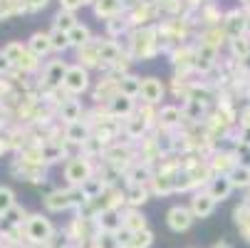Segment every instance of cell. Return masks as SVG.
Listing matches in <instances>:
<instances>
[{
	"label": "cell",
	"mask_w": 250,
	"mask_h": 248,
	"mask_svg": "<svg viewBox=\"0 0 250 248\" xmlns=\"http://www.w3.org/2000/svg\"><path fill=\"white\" fill-rule=\"evenodd\" d=\"M161 52L159 45V23L146 27H134L129 32V57L134 62H146L154 60Z\"/></svg>",
	"instance_id": "obj_1"
},
{
	"label": "cell",
	"mask_w": 250,
	"mask_h": 248,
	"mask_svg": "<svg viewBox=\"0 0 250 248\" xmlns=\"http://www.w3.org/2000/svg\"><path fill=\"white\" fill-rule=\"evenodd\" d=\"M62 174L67 179V186H82L87 179H92V176L97 174V161L77 154V157H69L62 166Z\"/></svg>",
	"instance_id": "obj_2"
},
{
	"label": "cell",
	"mask_w": 250,
	"mask_h": 248,
	"mask_svg": "<svg viewBox=\"0 0 250 248\" xmlns=\"http://www.w3.org/2000/svg\"><path fill=\"white\" fill-rule=\"evenodd\" d=\"M22 231H25V241L30 246L32 243L45 246L57 233V228H55V224H52V219L47 214H30L27 221H25V226H22Z\"/></svg>",
	"instance_id": "obj_3"
},
{
	"label": "cell",
	"mask_w": 250,
	"mask_h": 248,
	"mask_svg": "<svg viewBox=\"0 0 250 248\" xmlns=\"http://www.w3.org/2000/svg\"><path fill=\"white\" fill-rule=\"evenodd\" d=\"M69 65L62 60V57H55V60H47L42 65V72L38 75V92H47V90H55V87H62L64 82V75H67Z\"/></svg>",
	"instance_id": "obj_4"
},
{
	"label": "cell",
	"mask_w": 250,
	"mask_h": 248,
	"mask_svg": "<svg viewBox=\"0 0 250 248\" xmlns=\"http://www.w3.org/2000/svg\"><path fill=\"white\" fill-rule=\"evenodd\" d=\"M10 174L18 181H30L32 186H42L47 184V166H38V164H27L20 161L18 157L10 161Z\"/></svg>",
	"instance_id": "obj_5"
},
{
	"label": "cell",
	"mask_w": 250,
	"mask_h": 248,
	"mask_svg": "<svg viewBox=\"0 0 250 248\" xmlns=\"http://www.w3.org/2000/svg\"><path fill=\"white\" fill-rule=\"evenodd\" d=\"M62 87H64L69 94H72V97L84 94V92L92 87V75H89V69H84V67H82V65H77V62H75V65H69Z\"/></svg>",
	"instance_id": "obj_6"
},
{
	"label": "cell",
	"mask_w": 250,
	"mask_h": 248,
	"mask_svg": "<svg viewBox=\"0 0 250 248\" xmlns=\"http://www.w3.org/2000/svg\"><path fill=\"white\" fill-rule=\"evenodd\" d=\"M221 27H223V32H226V38L233 40V38H240V35H248V32H250V20H248L245 10L238 5V8L223 13Z\"/></svg>",
	"instance_id": "obj_7"
},
{
	"label": "cell",
	"mask_w": 250,
	"mask_h": 248,
	"mask_svg": "<svg viewBox=\"0 0 250 248\" xmlns=\"http://www.w3.org/2000/svg\"><path fill=\"white\" fill-rule=\"evenodd\" d=\"M171 65H173V75H198L196 72V45H181L176 47L171 55Z\"/></svg>",
	"instance_id": "obj_8"
},
{
	"label": "cell",
	"mask_w": 250,
	"mask_h": 248,
	"mask_svg": "<svg viewBox=\"0 0 250 248\" xmlns=\"http://www.w3.org/2000/svg\"><path fill=\"white\" fill-rule=\"evenodd\" d=\"M238 164H240L238 154L233 149H223V147H218L216 152L208 157V166H210L213 176H228Z\"/></svg>",
	"instance_id": "obj_9"
},
{
	"label": "cell",
	"mask_w": 250,
	"mask_h": 248,
	"mask_svg": "<svg viewBox=\"0 0 250 248\" xmlns=\"http://www.w3.org/2000/svg\"><path fill=\"white\" fill-rule=\"evenodd\" d=\"M193 224H196V216L191 214V208L184 206V203H176V206H171L166 211V226L173 233H186Z\"/></svg>",
	"instance_id": "obj_10"
},
{
	"label": "cell",
	"mask_w": 250,
	"mask_h": 248,
	"mask_svg": "<svg viewBox=\"0 0 250 248\" xmlns=\"http://www.w3.org/2000/svg\"><path fill=\"white\" fill-rule=\"evenodd\" d=\"M166 92H168V87H166V82L161 77H154V75L141 77V94H139L141 102L159 104V107H161L164 99H166Z\"/></svg>",
	"instance_id": "obj_11"
},
{
	"label": "cell",
	"mask_w": 250,
	"mask_h": 248,
	"mask_svg": "<svg viewBox=\"0 0 250 248\" xmlns=\"http://www.w3.org/2000/svg\"><path fill=\"white\" fill-rule=\"evenodd\" d=\"M184 124V110L181 104H161L159 107V122L154 129L161 132H178Z\"/></svg>",
	"instance_id": "obj_12"
},
{
	"label": "cell",
	"mask_w": 250,
	"mask_h": 248,
	"mask_svg": "<svg viewBox=\"0 0 250 248\" xmlns=\"http://www.w3.org/2000/svg\"><path fill=\"white\" fill-rule=\"evenodd\" d=\"M216 206H218V201L208 194V189H198V191H193L191 199H188V208H191V214L196 216V221L213 216Z\"/></svg>",
	"instance_id": "obj_13"
},
{
	"label": "cell",
	"mask_w": 250,
	"mask_h": 248,
	"mask_svg": "<svg viewBox=\"0 0 250 248\" xmlns=\"http://www.w3.org/2000/svg\"><path fill=\"white\" fill-rule=\"evenodd\" d=\"M42 206L47 214H62V211H69L75 208L72 203V196H69V189H50L45 196H42Z\"/></svg>",
	"instance_id": "obj_14"
},
{
	"label": "cell",
	"mask_w": 250,
	"mask_h": 248,
	"mask_svg": "<svg viewBox=\"0 0 250 248\" xmlns=\"http://www.w3.org/2000/svg\"><path fill=\"white\" fill-rule=\"evenodd\" d=\"M156 169L151 164H144V161H134L129 166V171L124 174V184L126 186H149V181L154 179Z\"/></svg>",
	"instance_id": "obj_15"
},
{
	"label": "cell",
	"mask_w": 250,
	"mask_h": 248,
	"mask_svg": "<svg viewBox=\"0 0 250 248\" xmlns=\"http://www.w3.org/2000/svg\"><path fill=\"white\" fill-rule=\"evenodd\" d=\"M82 117H84V104L77 97L67 99L64 104H60V107H57V122L64 124V127L67 124H75V122H82Z\"/></svg>",
	"instance_id": "obj_16"
},
{
	"label": "cell",
	"mask_w": 250,
	"mask_h": 248,
	"mask_svg": "<svg viewBox=\"0 0 250 248\" xmlns=\"http://www.w3.org/2000/svg\"><path fill=\"white\" fill-rule=\"evenodd\" d=\"M149 132H151V127L141 119V117H136V114L122 122V134H124V139H126V141H134V144H139V141L144 139Z\"/></svg>",
	"instance_id": "obj_17"
},
{
	"label": "cell",
	"mask_w": 250,
	"mask_h": 248,
	"mask_svg": "<svg viewBox=\"0 0 250 248\" xmlns=\"http://www.w3.org/2000/svg\"><path fill=\"white\" fill-rule=\"evenodd\" d=\"M136 104L139 99H131V97H124V94H117L109 104H106V110L114 119H129L136 114Z\"/></svg>",
	"instance_id": "obj_18"
},
{
	"label": "cell",
	"mask_w": 250,
	"mask_h": 248,
	"mask_svg": "<svg viewBox=\"0 0 250 248\" xmlns=\"http://www.w3.org/2000/svg\"><path fill=\"white\" fill-rule=\"evenodd\" d=\"M92 13L99 20H109V18L124 15L126 13V0H97V3L92 5Z\"/></svg>",
	"instance_id": "obj_19"
},
{
	"label": "cell",
	"mask_w": 250,
	"mask_h": 248,
	"mask_svg": "<svg viewBox=\"0 0 250 248\" xmlns=\"http://www.w3.org/2000/svg\"><path fill=\"white\" fill-rule=\"evenodd\" d=\"M131 30H134V27H131L126 13H124V15H117V18H109V20H104V38H109V40H122L124 35H129Z\"/></svg>",
	"instance_id": "obj_20"
},
{
	"label": "cell",
	"mask_w": 250,
	"mask_h": 248,
	"mask_svg": "<svg viewBox=\"0 0 250 248\" xmlns=\"http://www.w3.org/2000/svg\"><path fill=\"white\" fill-rule=\"evenodd\" d=\"M122 226L126 228V231H131V233H139V231H144V228H149V219H146V214L141 208H124L122 211Z\"/></svg>",
	"instance_id": "obj_21"
},
{
	"label": "cell",
	"mask_w": 250,
	"mask_h": 248,
	"mask_svg": "<svg viewBox=\"0 0 250 248\" xmlns=\"http://www.w3.org/2000/svg\"><path fill=\"white\" fill-rule=\"evenodd\" d=\"M77 65H82L84 69H102V57H99V50H97V38L87 45H82L77 50Z\"/></svg>",
	"instance_id": "obj_22"
},
{
	"label": "cell",
	"mask_w": 250,
	"mask_h": 248,
	"mask_svg": "<svg viewBox=\"0 0 250 248\" xmlns=\"http://www.w3.org/2000/svg\"><path fill=\"white\" fill-rule=\"evenodd\" d=\"M196 43L208 45V47H213V50H218V52H221V50L228 45V38H226L223 27L216 25V27H203V30L198 32V40H196Z\"/></svg>",
	"instance_id": "obj_23"
},
{
	"label": "cell",
	"mask_w": 250,
	"mask_h": 248,
	"mask_svg": "<svg viewBox=\"0 0 250 248\" xmlns=\"http://www.w3.org/2000/svg\"><path fill=\"white\" fill-rule=\"evenodd\" d=\"M149 191H151V196H161V199L176 194V176H171V174H159V171H156L154 179L149 181Z\"/></svg>",
	"instance_id": "obj_24"
},
{
	"label": "cell",
	"mask_w": 250,
	"mask_h": 248,
	"mask_svg": "<svg viewBox=\"0 0 250 248\" xmlns=\"http://www.w3.org/2000/svg\"><path fill=\"white\" fill-rule=\"evenodd\" d=\"M233 224L240 233V238L245 243H250V203L248 201H240L235 208H233Z\"/></svg>",
	"instance_id": "obj_25"
},
{
	"label": "cell",
	"mask_w": 250,
	"mask_h": 248,
	"mask_svg": "<svg viewBox=\"0 0 250 248\" xmlns=\"http://www.w3.org/2000/svg\"><path fill=\"white\" fill-rule=\"evenodd\" d=\"M97 50H99V57H102V67L117 62L124 55L122 45L117 40H109V38H97Z\"/></svg>",
	"instance_id": "obj_26"
},
{
	"label": "cell",
	"mask_w": 250,
	"mask_h": 248,
	"mask_svg": "<svg viewBox=\"0 0 250 248\" xmlns=\"http://www.w3.org/2000/svg\"><path fill=\"white\" fill-rule=\"evenodd\" d=\"M92 136V127L82 119V122H75V124H67L64 127V139L69 141V144H72V147H82L84 144V141Z\"/></svg>",
	"instance_id": "obj_27"
},
{
	"label": "cell",
	"mask_w": 250,
	"mask_h": 248,
	"mask_svg": "<svg viewBox=\"0 0 250 248\" xmlns=\"http://www.w3.org/2000/svg\"><path fill=\"white\" fill-rule=\"evenodd\" d=\"M27 50L32 55H38L40 60H45L50 52H52V43H50V32H32L30 35V40L25 43Z\"/></svg>",
	"instance_id": "obj_28"
},
{
	"label": "cell",
	"mask_w": 250,
	"mask_h": 248,
	"mask_svg": "<svg viewBox=\"0 0 250 248\" xmlns=\"http://www.w3.org/2000/svg\"><path fill=\"white\" fill-rule=\"evenodd\" d=\"M206 189H208V194H210L213 199H216L218 203H221V201H226V199H230V194L235 191L228 176H213V179L208 181V186H206Z\"/></svg>",
	"instance_id": "obj_29"
},
{
	"label": "cell",
	"mask_w": 250,
	"mask_h": 248,
	"mask_svg": "<svg viewBox=\"0 0 250 248\" xmlns=\"http://www.w3.org/2000/svg\"><path fill=\"white\" fill-rule=\"evenodd\" d=\"M97 224H99V231H106V233H119L124 226H122V211L117 208H106L97 216Z\"/></svg>",
	"instance_id": "obj_30"
},
{
	"label": "cell",
	"mask_w": 250,
	"mask_h": 248,
	"mask_svg": "<svg viewBox=\"0 0 250 248\" xmlns=\"http://www.w3.org/2000/svg\"><path fill=\"white\" fill-rule=\"evenodd\" d=\"M124 194H126V206L129 208H141L151 199L149 186H124Z\"/></svg>",
	"instance_id": "obj_31"
},
{
	"label": "cell",
	"mask_w": 250,
	"mask_h": 248,
	"mask_svg": "<svg viewBox=\"0 0 250 248\" xmlns=\"http://www.w3.org/2000/svg\"><path fill=\"white\" fill-rule=\"evenodd\" d=\"M67 38H69V45H72L75 50H80L82 45H87V43H92V40H94V35H92V27H89V25L77 23L72 30L67 32Z\"/></svg>",
	"instance_id": "obj_32"
},
{
	"label": "cell",
	"mask_w": 250,
	"mask_h": 248,
	"mask_svg": "<svg viewBox=\"0 0 250 248\" xmlns=\"http://www.w3.org/2000/svg\"><path fill=\"white\" fill-rule=\"evenodd\" d=\"M228 179L233 184V189H240V191H248L250 189V164L240 161L230 174H228Z\"/></svg>",
	"instance_id": "obj_33"
},
{
	"label": "cell",
	"mask_w": 250,
	"mask_h": 248,
	"mask_svg": "<svg viewBox=\"0 0 250 248\" xmlns=\"http://www.w3.org/2000/svg\"><path fill=\"white\" fill-rule=\"evenodd\" d=\"M119 94L131 97V99H139V94H141V77L134 75V72L119 77Z\"/></svg>",
	"instance_id": "obj_34"
},
{
	"label": "cell",
	"mask_w": 250,
	"mask_h": 248,
	"mask_svg": "<svg viewBox=\"0 0 250 248\" xmlns=\"http://www.w3.org/2000/svg\"><path fill=\"white\" fill-rule=\"evenodd\" d=\"M226 47H228V52H230L233 60H245V57L250 55V32H248V35H240V38L228 40Z\"/></svg>",
	"instance_id": "obj_35"
},
{
	"label": "cell",
	"mask_w": 250,
	"mask_h": 248,
	"mask_svg": "<svg viewBox=\"0 0 250 248\" xmlns=\"http://www.w3.org/2000/svg\"><path fill=\"white\" fill-rule=\"evenodd\" d=\"M25 13H27L25 0H0V23L10 20L15 15H25Z\"/></svg>",
	"instance_id": "obj_36"
},
{
	"label": "cell",
	"mask_w": 250,
	"mask_h": 248,
	"mask_svg": "<svg viewBox=\"0 0 250 248\" xmlns=\"http://www.w3.org/2000/svg\"><path fill=\"white\" fill-rule=\"evenodd\" d=\"M80 20H77V15L75 13H69V10H57L55 13V18H52V30H60V32H69L75 25H77Z\"/></svg>",
	"instance_id": "obj_37"
},
{
	"label": "cell",
	"mask_w": 250,
	"mask_h": 248,
	"mask_svg": "<svg viewBox=\"0 0 250 248\" xmlns=\"http://www.w3.org/2000/svg\"><path fill=\"white\" fill-rule=\"evenodd\" d=\"M0 52H3V55L10 60L13 67H18L20 60L25 57V52H27V45H22V43H18V40H10V43L3 45V50H0Z\"/></svg>",
	"instance_id": "obj_38"
},
{
	"label": "cell",
	"mask_w": 250,
	"mask_h": 248,
	"mask_svg": "<svg viewBox=\"0 0 250 248\" xmlns=\"http://www.w3.org/2000/svg\"><path fill=\"white\" fill-rule=\"evenodd\" d=\"M136 117H141L151 129L159 122V104H149V102H139L136 104Z\"/></svg>",
	"instance_id": "obj_39"
},
{
	"label": "cell",
	"mask_w": 250,
	"mask_h": 248,
	"mask_svg": "<svg viewBox=\"0 0 250 248\" xmlns=\"http://www.w3.org/2000/svg\"><path fill=\"white\" fill-rule=\"evenodd\" d=\"M27 208L25 206H20V203H15L8 214H5V219H3V226H25V221H27Z\"/></svg>",
	"instance_id": "obj_40"
},
{
	"label": "cell",
	"mask_w": 250,
	"mask_h": 248,
	"mask_svg": "<svg viewBox=\"0 0 250 248\" xmlns=\"http://www.w3.org/2000/svg\"><path fill=\"white\" fill-rule=\"evenodd\" d=\"M80 189H82V194H84V196H87V201H89V199H97V196H102V194L106 191V184H104V181L99 179V176L94 174L92 179H87V181H84Z\"/></svg>",
	"instance_id": "obj_41"
},
{
	"label": "cell",
	"mask_w": 250,
	"mask_h": 248,
	"mask_svg": "<svg viewBox=\"0 0 250 248\" xmlns=\"http://www.w3.org/2000/svg\"><path fill=\"white\" fill-rule=\"evenodd\" d=\"M154 231L151 228H144V231H139V233H134L131 236V241L124 246V248H151L154 246Z\"/></svg>",
	"instance_id": "obj_42"
},
{
	"label": "cell",
	"mask_w": 250,
	"mask_h": 248,
	"mask_svg": "<svg viewBox=\"0 0 250 248\" xmlns=\"http://www.w3.org/2000/svg\"><path fill=\"white\" fill-rule=\"evenodd\" d=\"M15 203H18V201H15V191H13L10 186L0 184V221L5 219V214H8Z\"/></svg>",
	"instance_id": "obj_43"
},
{
	"label": "cell",
	"mask_w": 250,
	"mask_h": 248,
	"mask_svg": "<svg viewBox=\"0 0 250 248\" xmlns=\"http://www.w3.org/2000/svg\"><path fill=\"white\" fill-rule=\"evenodd\" d=\"M92 248H122L117 233H106V231H99L92 241Z\"/></svg>",
	"instance_id": "obj_44"
},
{
	"label": "cell",
	"mask_w": 250,
	"mask_h": 248,
	"mask_svg": "<svg viewBox=\"0 0 250 248\" xmlns=\"http://www.w3.org/2000/svg\"><path fill=\"white\" fill-rule=\"evenodd\" d=\"M50 43H52V52H57V55H62V52H67L69 47H72L67 32H60V30H50Z\"/></svg>",
	"instance_id": "obj_45"
},
{
	"label": "cell",
	"mask_w": 250,
	"mask_h": 248,
	"mask_svg": "<svg viewBox=\"0 0 250 248\" xmlns=\"http://www.w3.org/2000/svg\"><path fill=\"white\" fill-rule=\"evenodd\" d=\"M238 127L250 129V102L245 104V107H240V112H238Z\"/></svg>",
	"instance_id": "obj_46"
},
{
	"label": "cell",
	"mask_w": 250,
	"mask_h": 248,
	"mask_svg": "<svg viewBox=\"0 0 250 248\" xmlns=\"http://www.w3.org/2000/svg\"><path fill=\"white\" fill-rule=\"evenodd\" d=\"M25 5H27V13H40L50 5V0H25Z\"/></svg>",
	"instance_id": "obj_47"
},
{
	"label": "cell",
	"mask_w": 250,
	"mask_h": 248,
	"mask_svg": "<svg viewBox=\"0 0 250 248\" xmlns=\"http://www.w3.org/2000/svg\"><path fill=\"white\" fill-rule=\"evenodd\" d=\"M60 8H62V10H69V13H75V10L84 8V0H60Z\"/></svg>",
	"instance_id": "obj_48"
},
{
	"label": "cell",
	"mask_w": 250,
	"mask_h": 248,
	"mask_svg": "<svg viewBox=\"0 0 250 248\" xmlns=\"http://www.w3.org/2000/svg\"><path fill=\"white\" fill-rule=\"evenodd\" d=\"M13 72V65H10V60L3 55V52H0V77H8Z\"/></svg>",
	"instance_id": "obj_49"
},
{
	"label": "cell",
	"mask_w": 250,
	"mask_h": 248,
	"mask_svg": "<svg viewBox=\"0 0 250 248\" xmlns=\"http://www.w3.org/2000/svg\"><path fill=\"white\" fill-rule=\"evenodd\" d=\"M210 248H233V246H230V243H228L226 238H221V241H216V243H213Z\"/></svg>",
	"instance_id": "obj_50"
},
{
	"label": "cell",
	"mask_w": 250,
	"mask_h": 248,
	"mask_svg": "<svg viewBox=\"0 0 250 248\" xmlns=\"http://www.w3.org/2000/svg\"><path fill=\"white\" fill-rule=\"evenodd\" d=\"M0 248H8V236H5L3 228H0Z\"/></svg>",
	"instance_id": "obj_51"
},
{
	"label": "cell",
	"mask_w": 250,
	"mask_h": 248,
	"mask_svg": "<svg viewBox=\"0 0 250 248\" xmlns=\"http://www.w3.org/2000/svg\"><path fill=\"white\" fill-rule=\"evenodd\" d=\"M245 97L250 99V77H245Z\"/></svg>",
	"instance_id": "obj_52"
},
{
	"label": "cell",
	"mask_w": 250,
	"mask_h": 248,
	"mask_svg": "<svg viewBox=\"0 0 250 248\" xmlns=\"http://www.w3.org/2000/svg\"><path fill=\"white\" fill-rule=\"evenodd\" d=\"M243 10H245V15H248V20H250V5H248V8H243Z\"/></svg>",
	"instance_id": "obj_53"
}]
</instances>
